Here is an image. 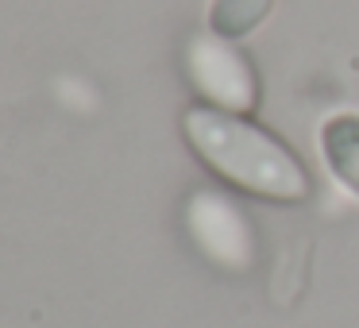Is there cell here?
<instances>
[{
	"mask_svg": "<svg viewBox=\"0 0 359 328\" xmlns=\"http://www.w3.org/2000/svg\"><path fill=\"white\" fill-rule=\"evenodd\" d=\"M186 228L209 263L224 271H248L255 263V235L248 217L217 189H201L186 201Z\"/></svg>",
	"mask_w": 359,
	"mask_h": 328,
	"instance_id": "obj_3",
	"label": "cell"
},
{
	"mask_svg": "<svg viewBox=\"0 0 359 328\" xmlns=\"http://www.w3.org/2000/svg\"><path fill=\"white\" fill-rule=\"evenodd\" d=\"M186 139L220 178H228L248 193H263L274 201H302L309 193V178H305L302 163L274 135L240 120L236 112L189 109Z\"/></svg>",
	"mask_w": 359,
	"mask_h": 328,
	"instance_id": "obj_1",
	"label": "cell"
},
{
	"mask_svg": "<svg viewBox=\"0 0 359 328\" xmlns=\"http://www.w3.org/2000/svg\"><path fill=\"white\" fill-rule=\"evenodd\" d=\"M186 70L189 81L212 109L220 112H243L255 104V74H251L248 58L224 39V35L201 32L189 39L186 47Z\"/></svg>",
	"mask_w": 359,
	"mask_h": 328,
	"instance_id": "obj_2",
	"label": "cell"
},
{
	"mask_svg": "<svg viewBox=\"0 0 359 328\" xmlns=\"http://www.w3.org/2000/svg\"><path fill=\"white\" fill-rule=\"evenodd\" d=\"M325 155H328V166L336 170V178L359 193V120L355 116L328 120Z\"/></svg>",
	"mask_w": 359,
	"mask_h": 328,
	"instance_id": "obj_4",
	"label": "cell"
}]
</instances>
